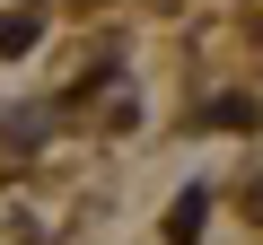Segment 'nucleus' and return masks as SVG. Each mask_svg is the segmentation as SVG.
<instances>
[{"instance_id":"1","label":"nucleus","mask_w":263,"mask_h":245,"mask_svg":"<svg viewBox=\"0 0 263 245\" xmlns=\"http://www.w3.org/2000/svg\"><path fill=\"white\" fill-rule=\"evenodd\" d=\"M167 236H176V245H193V236H202V193H176V210H167Z\"/></svg>"},{"instance_id":"2","label":"nucleus","mask_w":263,"mask_h":245,"mask_svg":"<svg viewBox=\"0 0 263 245\" xmlns=\"http://www.w3.org/2000/svg\"><path fill=\"white\" fill-rule=\"evenodd\" d=\"M35 44V18H0V53H27Z\"/></svg>"},{"instance_id":"3","label":"nucleus","mask_w":263,"mask_h":245,"mask_svg":"<svg viewBox=\"0 0 263 245\" xmlns=\"http://www.w3.org/2000/svg\"><path fill=\"white\" fill-rule=\"evenodd\" d=\"M254 219H263V175H254Z\"/></svg>"}]
</instances>
